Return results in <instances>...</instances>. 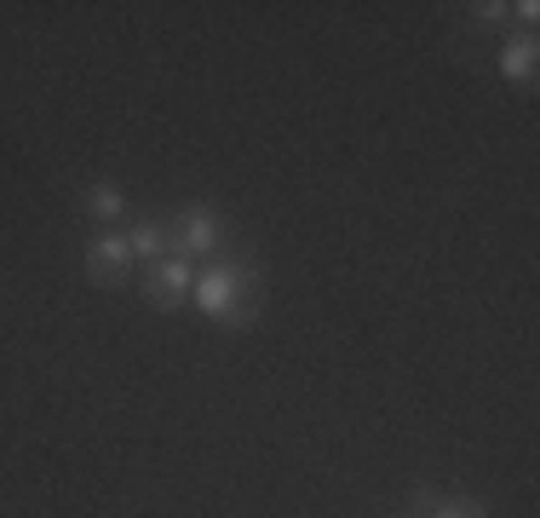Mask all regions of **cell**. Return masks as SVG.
<instances>
[{
    "label": "cell",
    "mask_w": 540,
    "mask_h": 518,
    "mask_svg": "<svg viewBox=\"0 0 540 518\" xmlns=\"http://www.w3.org/2000/svg\"><path fill=\"white\" fill-rule=\"evenodd\" d=\"M236 294H242V277H236V271H208L196 282V306L213 311V317H225V311L236 306Z\"/></svg>",
    "instance_id": "cell-1"
},
{
    "label": "cell",
    "mask_w": 540,
    "mask_h": 518,
    "mask_svg": "<svg viewBox=\"0 0 540 518\" xmlns=\"http://www.w3.org/2000/svg\"><path fill=\"white\" fill-rule=\"evenodd\" d=\"M92 259L116 271V265H126V259H133V242H126V237H98V242H92Z\"/></svg>",
    "instance_id": "cell-2"
},
{
    "label": "cell",
    "mask_w": 540,
    "mask_h": 518,
    "mask_svg": "<svg viewBox=\"0 0 540 518\" xmlns=\"http://www.w3.org/2000/svg\"><path fill=\"white\" fill-rule=\"evenodd\" d=\"M500 70H506V75H529V70H535V46H529V41L506 46V52H500Z\"/></svg>",
    "instance_id": "cell-3"
},
{
    "label": "cell",
    "mask_w": 540,
    "mask_h": 518,
    "mask_svg": "<svg viewBox=\"0 0 540 518\" xmlns=\"http://www.w3.org/2000/svg\"><path fill=\"white\" fill-rule=\"evenodd\" d=\"M162 282H167V300H179V294L196 288V282H190V265H184V259H172L167 271H162Z\"/></svg>",
    "instance_id": "cell-4"
},
{
    "label": "cell",
    "mask_w": 540,
    "mask_h": 518,
    "mask_svg": "<svg viewBox=\"0 0 540 518\" xmlns=\"http://www.w3.org/2000/svg\"><path fill=\"white\" fill-rule=\"evenodd\" d=\"M190 248H213V219H208V213L190 219Z\"/></svg>",
    "instance_id": "cell-5"
},
{
    "label": "cell",
    "mask_w": 540,
    "mask_h": 518,
    "mask_svg": "<svg viewBox=\"0 0 540 518\" xmlns=\"http://www.w3.org/2000/svg\"><path fill=\"white\" fill-rule=\"evenodd\" d=\"M92 208H98L104 219H116V213H121V196L109 191V184H98V191H92Z\"/></svg>",
    "instance_id": "cell-6"
},
{
    "label": "cell",
    "mask_w": 540,
    "mask_h": 518,
    "mask_svg": "<svg viewBox=\"0 0 540 518\" xmlns=\"http://www.w3.org/2000/svg\"><path fill=\"white\" fill-rule=\"evenodd\" d=\"M155 248H162V237H155V231H138V237H133V259L138 254H155Z\"/></svg>",
    "instance_id": "cell-7"
},
{
    "label": "cell",
    "mask_w": 540,
    "mask_h": 518,
    "mask_svg": "<svg viewBox=\"0 0 540 518\" xmlns=\"http://www.w3.org/2000/svg\"><path fill=\"white\" fill-rule=\"evenodd\" d=\"M437 518H478V507H460V501H442Z\"/></svg>",
    "instance_id": "cell-8"
}]
</instances>
